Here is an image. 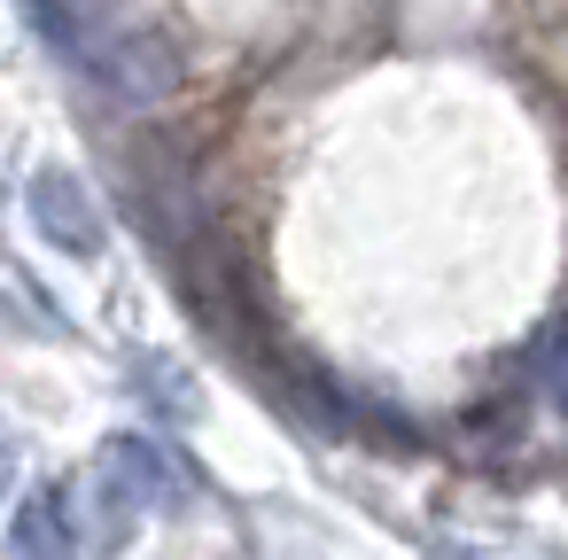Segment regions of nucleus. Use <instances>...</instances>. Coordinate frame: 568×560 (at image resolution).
Here are the masks:
<instances>
[{"label": "nucleus", "instance_id": "1", "mask_svg": "<svg viewBox=\"0 0 568 560\" xmlns=\"http://www.w3.org/2000/svg\"><path fill=\"white\" fill-rule=\"evenodd\" d=\"M32 226H40L55 250H71V257H94V250L110 242L102 203H94L87 180L63 172V164H40V172H32Z\"/></svg>", "mask_w": 568, "mask_h": 560}, {"label": "nucleus", "instance_id": "2", "mask_svg": "<svg viewBox=\"0 0 568 560\" xmlns=\"http://www.w3.org/2000/svg\"><path fill=\"white\" fill-rule=\"evenodd\" d=\"M79 552V521H71V498L63 490H40L17 506V529H9V560H71Z\"/></svg>", "mask_w": 568, "mask_h": 560}, {"label": "nucleus", "instance_id": "3", "mask_svg": "<svg viewBox=\"0 0 568 560\" xmlns=\"http://www.w3.org/2000/svg\"><path fill=\"white\" fill-rule=\"evenodd\" d=\"M537 381H545V389H560V327H545V335H537Z\"/></svg>", "mask_w": 568, "mask_h": 560}, {"label": "nucleus", "instance_id": "4", "mask_svg": "<svg viewBox=\"0 0 568 560\" xmlns=\"http://www.w3.org/2000/svg\"><path fill=\"white\" fill-rule=\"evenodd\" d=\"M9 490H17V444L0 436V498H9Z\"/></svg>", "mask_w": 568, "mask_h": 560}]
</instances>
